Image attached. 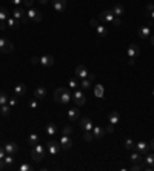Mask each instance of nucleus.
I'll use <instances>...</instances> for the list:
<instances>
[{
  "label": "nucleus",
  "instance_id": "obj_1",
  "mask_svg": "<svg viewBox=\"0 0 154 171\" xmlns=\"http://www.w3.org/2000/svg\"><path fill=\"white\" fill-rule=\"evenodd\" d=\"M54 100L59 102V103H63V105L69 103V100H71V91H69V88H65V86L57 88L54 91Z\"/></svg>",
  "mask_w": 154,
  "mask_h": 171
},
{
  "label": "nucleus",
  "instance_id": "obj_2",
  "mask_svg": "<svg viewBox=\"0 0 154 171\" xmlns=\"http://www.w3.org/2000/svg\"><path fill=\"white\" fill-rule=\"evenodd\" d=\"M45 154H46V148H43L40 143H37L36 146H33L31 149V157L34 162H42L45 160Z\"/></svg>",
  "mask_w": 154,
  "mask_h": 171
},
{
  "label": "nucleus",
  "instance_id": "obj_3",
  "mask_svg": "<svg viewBox=\"0 0 154 171\" xmlns=\"http://www.w3.org/2000/svg\"><path fill=\"white\" fill-rule=\"evenodd\" d=\"M26 17H28V20H31L33 23H40V22L43 20L42 13L37 11V10H34V8H30V10L26 11Z\"/></svg>",
  "mask_w": 154,
  "mask_h": 171
},
{
  "label": "nucleus",
  "instance_id": "obj_4",
  "mask_svg": "<svg viewBox=\"0 0 154 171\" xmlns=\"http://www.w3.org/2000/svg\"><path fill=\"white\" fill-rule=\"evenodd\" d=\"M46 149H48V153H49L51 156H57V154L60 153L62 146H60V143H57V142H54V140H48Z\"/></svg>",
  "mask_w": 154,
  "mask_h": 171
},
{
  "label": "nucleus",
  "instance_id": "obj_5",
  "mask_svg": "<svg viewBox=\"0 0 154 171\" xmlns=\"http://www.w3.org/2000/svg\"><path fill=\"white\" fill-rule=\"evenodd\" d=\"M73 99H74V102H76L77 106H82V105H85V102H86V96H85L80 89H76V91H74Z\"/></svg>",
  "mask_w": 154,
  "mask_h": 171
},
{
  "label": "nucleus",
  "instance_id": "obj_6",
  "mask_svg": "<svg viewBox=\"0 0 154 171\" xmlns=\"http://www.w3.org/2000/svg\"><path fill=\"white\" fill-rule=\"evenodd\" d=\"M99 19H100L102 22H105V23H113V19H114L113 10H106V11L100 13V14H99Z\"/></svg>",
  "mask_w": 154,
  "mask_h": 171
},
{
  "label": "nucleus",
  "instance_id": "obj_7",
  "mask_svg": "<svg viewBox=\"0 0 154 171\" xmlns=\"http://www.w3.org/2000/svg\"><path fill=\"white\" fill-rule=\"evenodd\" d=\"M134 149H136L137 153H140V154H148L149 145L145 143V142H137V143H134Z\"/></svg>",
  "mask_w": 154,
  "mask_h": 171
},
{
  "label": "nucleus",
  "instance_id": "obj_8",
  "mask_svg": "<svg viewBox=\"0 0 154 171\" xmlns=\"http://www.w3.org/2000/svg\"><path fill=\"white\" fill-rule=\"evenodd\" d=\"M139 54H140V48H139L137 45L131 43V45L128 46V50H126V56H128V57H137Z\"/></svg>",
  "mask_w": 154,
  "mask_h": 171
},
{
  "label": "nucleus",
  "instance_id": "obj_9",
  "mask_svg": "<svg viewBox=\"0 0 154 171\" xmlns=\"http://www.w3.org/2000/svg\"><path fill=\"white\" fill-rule=\"evenodd\" d=\"M88 70H86V66L85 65H79L77 68H76V76H77V79H86L88 77Z\"/></svg>",
  "mask_w": 154,
  "mask_h": 171
},
{
  "label": "nucleus",
  "instance_id": "obj_10",
  "mask_svg": "<svg viewBox=\"0 0 154 171\" xmlns=\"http://www.w3.org/2000/svg\"><path fill=\"white\" fill-rule=\"evenodd\" d=\"M80 128H82V129H85V131H93L94 125H93L91 119H88V117H83V119H80Z\"/></svg>",
  "mask_w": 154,
  "mask_h": 171
},
{
  "label": "nucleus",
  "instance_id": "obj_11",
  "mask_svg": "<svg viewBox=\"0 0 154 171\" xmlns=\"http://www.w3.org/2000/svg\"><path fill=\"white\" fill-rule=\"evenodd\" d=\"M40 65H43V66H53L54 65V57L53 56H49V54H45V56H42L40 57Z\"/></svg>",
  "mask_w": 154,
  "mask_h": 171
},
{
  "label": "nucleus",
  "instance_id": "obj_12",
  "mask_svg": "<svg viewBox=\"0 0 154 171\" xmlns=\"http://www.w3.org/2000/svg\"><path fill=\"white\" fill-rule=\"evenodd\" d=\"M45 97H46V88H45V86H37V88L34 89V99L42 100V99H45Z\"/></svg>",
  "mask_w": 154,
  "mask_h": 171
},
{
  "label": "nucleus",
  "instance_id": "obj_13",
  "mask_svg": "<svg viewBox=\"0 0 154 171\" xmlns=\"http://www.w3.org/2000/svg\"><path fill=\"white\" fill-rule=\"evenodd\" d=\"M79 119H80V113H79L77 108L68 109V120H69V122H77Z\"/></svg>",
  "mask_w": 154,
  "mask_h": 171
},
{
  "label": "nucleus",
  "instance_id": "obj_14",
  "mask_svg": "<svg viewBox=\"0 0 154 171\" xmlns=\"http://www.w3.org/2000/svg\"><path fill=\"white\" fill-rule=\"evenodd\" d=\"M3 148H5L6 154H16V153L19 151V145H17L16 142H8Z\"/></svg>",
  "mask_w": 154,
  "mask_h": 171
},
{
  "label": "nucleus",
  "instance_id": "obj_15",
  "mask_svg": "<svg viewBox=\"0 0 154 171\" xmlns=\"http://www.w3.org/2000/svg\"><path fill=\"white\" fill-rule=\"evenodd\" d=\"M145 163H146V166H145V169L146 171H154V154H146V159L143 160Z\"/></svg>",
  "mask_w": 154,
  "mask_h": 171
},
{
  "label": "nucleus",
  "instance_id": "obj_16",
  "mask_svg": "<svg viewBox=\"0 0 154 171\" xmlns=\"http://www.w3.org/2000/svg\"><path fill=\"white\" fill-rule=\"evenodd\" d=\"M60 146H62V149H69L71 146H73V140L69 139V136H62V139H60Z\"/></svg>",
  "mask_w": 154,
  "mask_h": 171
},
{
  "label": "nucleus",
  "instance_id": "obj_17",
  "mask_svg": "<svg viewBox=\"0 0 154 171\" xmlns=\"http://www.w3.org/2000/svg\"><path fill=\"white\" fill-rule=\"evenodd\" d=\"M53 5H54V10L57 13H62L66 8V0H53Z\"/></svg>",
  "mask_w": 154,
  "mask_h": 171
},
{
  "label": "nucleus",
  "instance_id": "obj_18",
  "mask_svg": "<svg viewBox=\"0 0 154 171\" xmlns=\"http://www.w3.org/2000/svg\"><path fill=\"white\" fill-rule=\"evenodd\" d=\"M151 36V28L148 25H143L140 30H139V37L140 39H148Z\"/></svg>",
  "mask_w": 154,
  "mask_h": 171
},
{
  "label": "nucleus",
  "instance_id": "obj_19",
  "mask_svg": "<svg viewBox=\"0 0 154 171\" xmlns=\"http://www.w3.org/2000/svg\"><path fill=\"white\" fill-rule=\"evenodd\" d=\"M119 120H120V114H119V111H111V113L108 114V122H109L111 125L119 123Z\"/></svg>",
  "mask_w": 154,
  "mask_h": 171
},
{
  "label": "nucleus",
  "instance_id": "obj_20",
  "mask_svg": "<svg viewBox=\"0 0 154 171\" xmlns=\"http://www.w3.org/2000/svg\"><path fill=\"white\" fill-rule=\"evenodd\" d=\"M25 13H26V11H25L23 8H20V6H16V8H14V11H13V17H14V19H19V20H22V19L25 17Z\"/></svg>",
  "mask_w": 154,
  "mask_h": 171
},
{
  "label": "nucleus",
  "instance_id": "obj_21",
  "mask_svg": "<svg viewBox=\"0 0 154 171\" xmlns=\"http://www.w3.org/2000/svg\"><path fill=\"white\" fill-rule=\"evenodd\" d=\"M25 91H26V85L25 83H19L16 86V89H14V94H16V97H22V96H25Z\"/></svg>",
  "mask_w": 154,
  "mask_h": 171
},
{
  "label": "nucleus",
  "instance_id": "obj_22",
  "mask_svg": "<svg viewBox=\"0 0 154 171\" xmlns=\"http://www.w3.org/2000/svg\"><path fill=\"white\" fill-rule=\"evenodd\" d=\"M113 13H114V16H116V17H120V16H123V14H125V6H123V5H120V3H117V5H114Z\"/></svg>",
  "mask_w": 154,
  "mask_h": 171
},
{
  "label": "nucleus",
  "instance_id": "obj_23",
  "mask_svg": "<svg viewBox=\"0 0 154 171\" xmlns=\"http://www.w3.org/2000/svg\"><path fill=\"white\" fill-rule=\"evenodd\" d=\"M6 23H8V26L10 28H13V30H17L19 26H20V20L19 19H14V17H8V20H6Z\"/></svg>",
  "mask_w": 154,
  "mask_h": 171
},
{
  "label": "nucleus",
  "instance_id": "obj_24",
  "mask_svg": "<svg viewBox=\"0 0 154 171\" xmlns=\"http://www.w3.org/2000/svg\"><path fill=\"white\" fill-rule=\"evenodd\" d=\"M94 96H96L97 99H103V97H105V88H103L102 85H96V86H94Z\"/></svg>",
  "mask_w": 154,
  "mask_h": 171
},
{
  "label": "nucleus",
  "instance_id": "obj_25",
  "mask_svg": "<svg viewBox=\"0 0 154 171\" xmlns=\"http://www.w3.org/2000/svg\"><path fill=\"white\" fill-rule=\"evenodd\" d=\"M105 133H106V131H105L102 126H94V128H93V136H94L96 139H102V137L105 136Z\"/></svg>",
  "mask_w": 154,
  "mask_h": 171
},
{
  "label": "nucleus",
  "instance_id": "obj_26",
  "mask_svg": "<svg viewBox=\"0 0 154 171\" xmlns=\"http://www.w3.org/2000/svg\"><path fill=\"white\" fill-rule=\"evenodd\" d=\"M39 143V136L37 134H30L28 136V145L30 146H36Z\"/></svg>",
  "mask_w": 154,
  "mask_h": 171
},
{
  "label": "nucleus",
  "instance_id": "obj_27",
  "mask_svg": "<svg viewBox=\"0 0 154 171\" xmlns=\"http://www.w3.org/2000/svg\"><path fill=\"white\" fill-rule=\"evenodd\" d=\"M96 31H97V34H99L100 37H106V36H108V30H106L103 25H97Z\"/></svg>",
  "mask_w": 154,
  "mask_h": 171
},
{
  "label": "nucleus",
  "instance_id": "obj_28",
  "mask_svg": "<svg viewBox=\"0 0 154 171\" xmlns=\"http://www.w3.org/2000/svg\"><path fill=\"white\" fill-rule=\"evenodd\" d=\"M13 50H14V45H13L10 40H6L5 46L2 48V53H5V54H10V53H13Z\"/></svg>",
  "mask_w": 154,
  "mask_h": 171
},
{
  "label": "nucleus",
  "instance_id": "obj_29",
  "mask_svg": "<svg viewBox=\"0 0 154 171\" xmlns=\"http://www.w3.org/2000/svg\"><path fill=\"white\" fill-rule=\"evenodd\" d=\"M56 133H57V126L54 123H48L46 125V134L48 136H54Z\"/></svg>",
  "mask_w": 154,
  "mask_h": 171
},
{
  "label": "nucleus",
  "instance_id": "obj_30",
  "mask_svg": "<svg viewBox=\"0 0 154 171\" xmlns=\"http://www.w3.org/2000/svg\"><path fill=\"white\" fill-rule=\"evenodd\" d=\"M129 160H131L132 163H140V162H143V160H142V156H140V153H137V151L131 154Z\"/></svg>",
  "mask_w": 154,
  "mask_h": 171
},
{
  "label": "nucleus",
  "instance_id": "obj_31",
  "mask_svg": "<svg viewBox=\"0 0 154 171\" xmlns=\"http://www.w3.org/2000/svg\"><path fill=\"white\" fill-rule=\"evenodd\" d=\"M3 160H5V163H6L8 168H14V159H13V154H6V156L3 157Z\"/></svg>",
  "mask_w": 154,
  "mask_h": 171
},
{
  "label": "nucleus",
  "instance_id": "obj_32",
  "mask_svg": "<svg viewBox=\"0 0 154 171\" xmlns=\"http://www.w3.org/2000/svg\"><path fill=\"white\" fill-rule=\"evenodd\" d=\"M8 17H10V16H8V10L3 8V6H0V20H5V22H6Z\"/></svg>",
  "mask_w": 154,
  "mask_h": 171
},
{
  "label": "nucleus",
  "instance_id": "obj_33",
  "mask_svg": "<svg viewBox=\"0 0 154 171\" xmlns=\"http://www.w3.org/2000/svg\"><path fill=\"white\" fill-rule=\"evenodd\" d=\"M10 105L5 103V105H0V113H2V116H10Z\"/></svg>",
  "mask_w": 154,
  "mask_h": 171
},
{
  "label": "nucleus",
  "instance_id": "obj_34",
  "mask_svg": "<svg viewBox=\"0 0 154 171\" xmlns=\"http://www.w3.org/2000/svg\"><path fill=\"white\" fill-rule=\"evenodd\" d=\"M79 86H82L83 89H88L91 86V80L89 79H82V82L79 83Z\"/></svg>",
  "mask_w": 154,
  "mask_h": 171
},
{
  "label": "nucleus",
  "instance_id": "obj_35",
  "mask_svg": "<svg viewBox=\"0 0 154 171\" xmlns=\"http://www.w3.org/2000/svg\"><path fill=\"white\" fill-rule=\"evenodd\" d=\"M5 103H8V96H6V93L0 91V105H5Z\"/></svg>",
  "mask_w": 154,
  "mask_h": 171
},
{
  "label": "nucleus",
  "instance_id": "obj_36",
  "mask_svg": "<svg viewBox=\"0 0 154 171\" xmlns=\"http://www.w3.org/2000/svg\"><path fill=\"white\" fill-rule=\"evenodd\" d=\"M83 139H85L86 142H91V140L94 139V136H93V131H85V133H83Z\"/></svg>",
  "mask_w": 154,
  "mask_h": 171
},
{
  "label": "nucleus",
  "instance_id": "obj_37",
  "mask_svg": "<svg viewBox=\"0 0 154 171\" xmlns=\"http://www.w3.org/2000/svg\"><path fill=\"white\" fill-rule=\"evenodd\" d=\"M125 148H126V149H134V142H132L131 139H126V140H125Z\"/></svg>",
  "mask_w": 154,
  "mask_h": 171
},
{
  "label": "nucleus",
  "instance_id": "obj_38",
  "mask_svg": "<svg viewBox=\"0 0 154 171\" xmlns=\"http://www.w3.org/2000/svg\"><path fill=\"white\" fill-rule=\"evenodd\" d=\"M33 168H31V165H28V163H22L20 166H19V171H31Z\"/></svg>",
  "mask_w": 154,
  "mask_h": 171
},
{
  "label": "nucleus",
  "instance_id": "obj_39",
  "mask_svg": "<svg viewBox=\"0 0 154 171\" xmlns=\"http://www.w3.org/2000/svg\"><path fill=\"white\" fill-rule=\"evenodd\" d=\"M131 169H132V171H140V169H143V165H142V162H140V163H134V165L131 166Z\"/></svg>",
  "mask_w": 154,
  "mask_h": 171
},
{
  "label": "nucleus",
  "instance_id": "obj_40",
  "mask_svg": "<svg viewBox=\"0 0 154 171\" xmlns=\"http://www.w3.org/2000/svg\"><path fill=\"white\" fill-rule=\"evenodd\" d=\"M68 85H69V88H76V89H77V86H79V83H77V79H71Z\"/></svg>",
  "mask_w": 154,
  "mask_h": 171
},
{
  "label": "nucleus",
  "instance_id": "obj_41",
  "mask_svg": "<svg viewBox=\"0 0 154 171\" xmlns=\"http://www.w3.org/2000/svg\"><path fill=\"white\" fill-rule=\"evenodd\" d=\"M71 133H73V128H71L69 125H66V126L63 128V134H65V136H69Z\"/></svg>",
  "mask_w": 154,
  "mask_h": 171
},
{
  "label": "nucleus",
  "instance_id": "obj_42",
  "mask_svg": "<svg viewBox=\"0 0 154 171\" xmlns=\"http://www.w3.org/2000/svg\"><path fill=\"white\" fill-rule=\"evenodd\" d=\"M8 105H10V106L17 105V99H16V96H14V97H11V99H8Z\"/></svg>",
  "mask_w": 154,
  "mask_h": 171
},
{
  "label": "nucleus",
  "instance_id": "obj_43",
  "mask_svg": "<svg viewBox=\"0 0 154 171\" xmlns=\"http://www.w3.org/2000/svg\"><path fill=\"white\" fill-rule=\"evenodd\" d=\"M113 25H114V26H120V25H122V22H120V19L114 16V19H113Z\"/></svg>",
  "mask_w": 154,
  "mask_h": 171
},
{
  "label": "nucleus",
  "instance_id": "obj_44",
  "mask_svg": "<svg viewBox=\"0 0 154 171\" xmlns=\"http://www.w3.org/2000/svg\"><path fill=\"white\" fill-rule=\"evenodd\" d=\"M37 102H39L37 99H34V100H31V103H30V108H31V109H36V108H37V105H39Z\"/></svg>",
  "mask_w": 154,
  "mask_h": 171
},
{
  "label": "nucleus",
  "instance_id": "obj_45",
  "mask_svg": "<svg viewBox=\"0 0 154 171\" xmlns=\"http://www.w3.org/2000/svg\"><path fill=\"white\" fill-rule=\"evenodd\" d=\"M23 5L28 6V8H31V6L34 5V0H23Z\"/></svg>",
  "mask_w": 154,
  "mask_h": 171
},
{
  "label": "nucleus",
  "instance_id": "obj_46",
  "mask_svg": "<svg viewBox=\"0 0 154 171\" xmlns=\"http://www.w3.org/2000/svg\"><path fill=\"white\" fill-rule=\"evenodd\" d=\"M8 28V23L5 22V20H0V30H2V31H5Z\"/></svg>",
  "mask_w": 154,
  "mask_h": 171
},
{
  "label": "nucleus",
  "instance_id": "obj_47",
  "mask_svg": "<svg viewBox=\"0 0 154 171\" xmlns=\"http://www.w3.org/2000/svg\"><path fill=\"white\" fill-rule=\"evenodd\" d=\"M31 63H33V65H39V63H40V57L34 56V57L31 59Z\"/></svg>",
  "mask_w": 154,
  "mask_h": 171
},
{
  "label": "nucleus",
  "instance_id": "obj_48",
  "mask_svg": "<svg viewBox=\"0 0 154 171\" xmlns=\"http://www.w3.org/2000/svg\"><path fill=\"white\" fill-rule=\"evenodd\" d=\"M89 25H91V26L96 30V28H97V25H99V22H97L96 19H91V20H89Z\"/></svg>",
  "mask_w": 154,
  "mask_h": 171
},
{
  "label": "nucleus",
  "instance_id": "obj_49",
  "mask_svg": "<svg viewBox=\"0 0 154 171\" xmlns=\"http://www.w3.org/2000/svg\"><path fill=\"white\" fill-rule=\"evenodd\" d=\"M134 63H136V57H128V65L134 66Z\"/></svg>",
  "mask_w": 154,
  "mask_h": 171
},
{
  "label": "nucleus",
  "instance_id": "obj_50",
  "mask_svg": "<svg viewBox=\"0 0 154 171\" xmlns=\"http://www.w3.org/2000/svg\"><path fill=\"white\" fill-rule=\"evenodd\" d=\"M6 156V151H5V148L3 146H0V159H3Z\"/></svg>",
  "mask_w": 154,
  "mask_h": 171
},
{
  "label": "nucleus",
  "instance_id": "obj_51",
  "mask_svg": "<svg viewBox=\"0 0 154 171\" xmlns=\"http://www.w3.org/2000/svg\"><path fill=\"white\" fill-rule=\"evenodd\" d=\"M8 166H6V163H5V160L3 159H0V169H6Z\"/></svg>",
  "mask_w": 154,
  "mask_h": 171
},
{
  "label": "nucleus",
  "instance_id": "obj_52",
  "mask_svg": "<svg viewBox=\"0 0 154 171\" xmlns=\"http://www.w3.org/2000/svg\"><path fill=\"white\" fill-rule=\"evenodd\" d=\"M5 43H6V39H3V37H0V51H2V48L5 46Z\"/></svg>",
  "mask_w": 154,
  "mask_h": 171
},
{
  "label": "nucleus",
  "instance_id": "obj_53",
  "mask_svg": "<svg viewBox=\"0 0 154 171\" xmlns=\"http://www.w3.org/2000/svg\"><path fill=\"white\" fill-rule=\"evenodd\" d=\"M10 2H11L13 5H16V6H19L20 3H23V0H10Z\"/></svg>",
  "mask_w": 154,
  "mask_h": 171
},
{
  "label": "nucleus",
  "instance_id": "obj_54",
  "mask_svg": "<svg viewBox=\"0 0 154 171\" xmlns=\"http://www.w3.org/2000/svg\"><path fill=\"white\" fill-rule=\"evenodd\" d=\"M146 10H148L149 13H151V11H154V3H148V5H146Z\"/></svg>",
  "mask_w": 154,
  "mask_h": 171
},
{
  "label": "nucleus",
  "instance_id": "obj_55",
  "mask_svg": "<svg viewBox=\"0 0 154 171\" xmlns=\"http://www.w3.org/2000/svg\"><path fill=\"white\" fill-rule=\"evenodd\" d=\"M113 129H114V125H111V123H109V125L106 126V129H105V131H106V133H111Z\"/></svg>",
  "mask_w": 154,
  "mask_h": 171
},
{
  "label": "nucleus",
  "instance_id": "obj_56",
  "mask_svg": "<svg viewBox=\"0 0 154 171\" xmlns=\"http://www.w3.org/2000/svg\"><path fill=\"white\" fill-rule=\"evenodd\" d=\"M86 79H89V80L93 82V80L96 79V76H94V74H88V77H86Z\"/></svg>",
  "mask_w": 154,
  "mask_h": 171
},
{
  "label": "nucleus",
  "instance_id": "obj_57",
  "mask_svg": "<svg viewBox=\"0 0 154 171\" xmlns=\"http://www.w3.org/2000/svg\"><path fill=\"white\" fill-rule=\"evenodd\" d=\"M148 145H149V148H151V149L154 151V139H152V140H151V142H149Z\"/></svg>",
  "mask_w": 154,
  "mask_h": 171
},
{
  "label": "nucleus",
  "instance_id": "obj_58",
  "mask_svg": "<svg viewBox=\"0 0 154 171\" xmlns=\"http://www.w3.org/2000/svg\"><path fill=\"white\" fill-rule=\"evenodd\" d=\"M37 2L42 3V5H46V3H48V0H37Z\"/></svg>",
  "mask_w": 154,
  "mask_h": 171
},
{
  "label": "nucleus",
  "instance_id": "obj_59",
  "mask_svg": "<svg viewBox=\"0 0 154 171\" xmlns=\"http://www.w3.org/2000/svg\"><path fill=\"white\" fill-rule=\"evenodd\" d=\"M151 45H152V46H154V34H152V36H151Z\"/></svg>",
  "mask_w": 154,
  "mask_h": 171
},
{
  "label": "nucleus",
  "instance_id": "obj_60",
  "mask_svg": "<svg viewBox=\"0 0 154 171\" xmlns=\"http://www.w3.org/2000/svg\"><path fill=\"white\" fill-rule=\"evenodd\" d=\"M149 16H151V19L154 20V11H151V13H149Z\"/></svg>",
  "mask_w": 154,
  "mask_h": 171
},
{
  "label": "nucleus",
  "instance_id": "obj_61",
  "mask_svg": "<svg viewBox=\"0 0 154 171\" xmlns=\"http://www.w3.org/2000/svg\"><path fill=\"white\" fill-rule=\"evenodd\" d=\"M152 96H154V89H152Z\"/></svg>",
  "mask_w": 154,
  "mask_h": 171
}]
</instances>
